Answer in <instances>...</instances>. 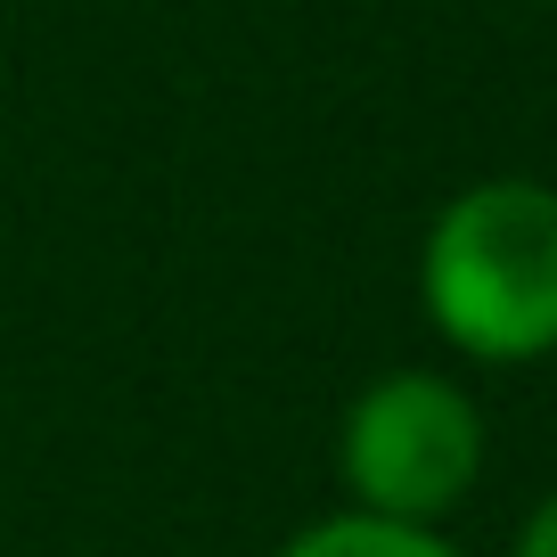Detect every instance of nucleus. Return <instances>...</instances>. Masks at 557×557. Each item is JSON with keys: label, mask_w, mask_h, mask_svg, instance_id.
Returning <instances> with one entry per match:
<instances>
[{"label": "nucleus", "mask_w": 557, "mask_h": 557, "mask_svg": "<svg viewBox=\"0 0 557 557\" xmlns=\"http://www.w3.org/2000/svg\"><path fill=\"white\" fill-rule=\"evenodd\" d=\"M418 312L459 361L533 369L557 352V189L492 173L443 197L418 238Z\"/></svg>", "instance_id": "f257e3e1"}, {"label": "nucleus", "mask_w": 557, "mask_h": 557, "mask_svg": "<svg viewBox=\"0 0 557 557\" xmlns=\"http://www.w3.org/2000/svg\"><path fill=\"white\" fill-rule=\"evenodd\" d=\"M484 475V410L459 377L385 369L336 418V484L345 508L394 524H443Z\"/></svg>", "instance_id": "f03ea898"}, {"label": "nucleus", "mask_w": 557, "mask_h": 557, "mask_svg": "<svg viewBox=\"0 0 557 557\" xmlns=\"http://www.w3.org/2000/svg\"><path fill=\"white\" fill-rule=\"evenodd\" d=\"M278 557H468V549L443 524H394V517L336 508V517H312L304 533H287Z\"/></svg>", "instance_id": "7ed1b4c3"}, {"label": "nucleus", "mask_w": 557, "mask_h": 557, "mask_svg": "<svg viewBox=\"0 0 557 557\" xmlns=\"http://www.w3.org/2000/svg\"><path fill=\"white\" fill-rule=\"evenodd\" d=\"M517 557H557V492H541L533 517L517 524Z\"/></svg>", "instance_id": "20e7f679"}]
</instances>
